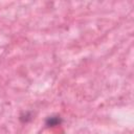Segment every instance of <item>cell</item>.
<instances>
[{
	"mask_svg": "<svg viewBox=\"0 0 134 134\" xmlns=\"http://www.w3.org/2000/svg\"><path fill=\"white\" fill-rule=\"evenodd\" d=\"M62 122V118L61 116L59 115H52V116H48L45 120V125L46 127H55V126H59L61 125Z\"/></svg>",
	"mask_w": 134,
	"mask_h": 134,
	"instance_id": "cell-1",
	"label": "cell"
}]
</instances>
